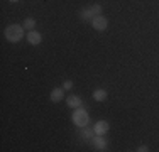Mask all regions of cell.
<instances>
[{
  "instance_id": "obj_1",
  "label": "cell",
  "mask_w": 159,
  "mask_h": 152,
  "mask_svg": "<svg viewBox=\"0 0 159 152\" xmlns=\"http://www.w3.org/2000/svg\"><path fill=\"white\" fill-rule=\"evenodd\" d=\"M5 37L10 42H19V41L24 37V27L19 24H10L9 27L5 29Z\"/></svg>"
},
{
  "instance_id": "obj_2",
  "label": "cell",
  "mask_w": 159,
  "mask_h": 152,
  "mask_svg": "<svg viewBox=\"0 0 159 152\" xmlns=\"http://www.w3.org/2000/svg\"><path fill=\"white\" fill-rule=\"evenodd\" d=\"M73 122H75V125H78L80 128L85 127V125H88V122H90V115H88V112L78 106V108L73 112Z\"/></svg>"
},
{
  "instance_id": "obj_3",
  "label": "cell",
  "mask_w": 159,
  "mask_h": 152,
  "mask_svg": "<svg viewBox=\"0 0 159 152\" xmlns=\"http://www.w3.org/2000/svg\"><path fill=\"white\" fill-rule=\"evenodd\" d=\"M92 25H93V29H97V30H105L108 25V20L103 15H97V17L92 19Z\"/></svg>"
},
{
  "instance_id": "obj_4",
  "label": "cell",
  "mask_w": 159,
  "mask_h": 152,
  "mask_svg": "<svg viewBox=\"0 0 159 152\" xmlns=\"http://www.w3.org/2000/svg\"><path fill=\"white\" fill-rule=\"evenodd\" d=\"M92 144L97 147V150H105V149H107V140L103 139V135L95 134V135H93V139H92Z\"/></svg>"
},
{
  "instance_id": "obj_5",
  "label": "cell",
  "mask_w": 159,
  "mask_h": 152,
  "mask_svg": "<svg viewBox=\"0 0 159 152\" xmlns=\"http://www.w3.org/2000/svg\"><path fill=\"white\" fill-rule=\"evenodd\" d=\"M27 41H29V44L37 46V44H41L43 37H41V34L37 32V30H29V34H27Z\"/></svg>"
},
{
  "instance_id": "obj_6",
  "label": "cell",
  "mask_w": 159,
  "mask_h": 152,
  "mask_svg": "<svg viewBox=\"0 0 159 152\" xmlns=\"http://www.w3.org/2000/svg\"><path fill=\"white\" fill-rule=\"evenodd\" d=\"M95 134H98V135H105L108 132V123L105 120H100V122H97L95 123Z\"/></svg>"
},
{
  "instance_id": "obj_7",
  "label": "cell",
  "mask_w": 159,
  "mask_h": 152,
  "mask_svg": "<svg viewBox=\"0 0 159 152\" xmlns=\"http://www.w3.org/2000/svg\"><path fill=\"white\" fill-rule=\"evenodd\" d=\"M64 98V88H54L51 91V101L52 103H58Z\"/></svg>"
},
{
  "instance_id": "obj_8",
  "label": "cell",
  "mask_w": 159,
  "mask_h": 152,
  "mask_svg": "<svg viewBox=\"0 0 159 152\" xmlns=\"http://www.w3.org/2000/svg\"><path fill=\"white\" fill-rule=\"evenodd\" d=\"M66 105L71 106V108H78V106H81V98L76 96V95H71V96L66 98Z\"/></svg>"
},
{
  "instance_id": "obj_9",
  "label": "cell",
  "mask_w": 159,
  "mask_h": 152,
  "mask_svg": "<svg viewBox=\"0 0 159 152\" xmlns=\"http://www.w3.org/2000/svg\"><path fill=\"white\" fill-rule=\"evenodd\" d=\"M81 135H83V139L92 140L93 135H95V128H90L88 125H85V127H81Z\"/></svg>"
},
{
  "instance_id": "obj_10",
  "label": "cell",
  "mask_w": 159,
  "mask_h": 152,
  "mask_svg": "<svg viewBox=\"0 0 159 152\" xmlns=\"http://www.w3.org/2000/svg\"><path fill=\"white\" fill-rule=\"evenodd\" d=\"M93 98H95L97 101H105L107 100V91L105 90H95L93 91Z\"/></svg>"
},
{
  "instance_id": "obj_11",
  "label": "cell",
  "mask_w": 159,
  "mask_h": 152,
  "mask_svg": "<svg viewBox=\"0 0 159 152\" xmlns=\"http://www.w3.org/2000/svg\"><path fill=\"white\" fill-rule=\"evenodd\" d=\"M22 27L27 29V30H34V27H36V19H32V17L25 19V20H24V25H22Z\"/></svg>"
},
{
  "instance_id": "obj_12",
  "label": "cell",
  "mask_w": 159,
  "mask_h": 152,
  "mask_svg": "<svg viewBox=\"0 0 159 152\" xmlns=\"http://www.w3.org/2000/svg\"><path fill=\"white\" fill-rule=\"evenodd\" d=\"M88 9H90V12H92L93 17H97V15H100V14H102V5H100V3H95V5L88 7Z\"/></svg>"
},
{
  "instance_id": "obj_13",
  "label": "cell",
  "mask_w": 159,
  "mask_h": 152,
  "mask_svg": "<svg viewBox=\"0 0 159 152\" xmlns=\"http://www.w3.org/2000/svg\"><path fill=\"white\" fill-rule=\"evenodd\" d=\"M80 17H81L83 20H92L93 15H92V12H90V9H85V10H81V12H80Z\"/></svg>"
},
{
  "instance_id": "obj_14",
  "label": "cell",
  "mask_w": 159,
  "mask_h": 152,
  "mask_svg": "<svg viewBox=\"0 0 159 152\" xmlns=\"http://www.w3.org/2000/svg\"><path fill=\"white\" fill-rule=\"evenodd\" d=\"M63 88L64 90H71V88H73V81H64L63 83Z\"/></svg>"
},
{
  "instance_id": "obj_15",
  "label": "cell",
  "mask_w": 159,
  "mask_h": 152,
  "mask_svg": "<svg viewBox=\"0 0 159 152\" xmlns=\"http://www.w3.org/2000/svg\"><path fill=\"white\" fill-rule=\"evenodd\" d=\"M137 150H139V152H147L149 149H147V145H141V147H139Z\"/></svg>"
},
{
  "instance_id": "obj_16",
  "label": "cell",
  "mask_w": 159,
  "mask_h": 152,
  "mask_svg": "<svg viewBox=\"0 0 159 152\" xmlns=\"http://www.w3.org/2000/svg\"><path fill=\"white\" fill-rule=\"evenodd\" d=\"M10 2H19V0H10Z\"/></svg>"
}]
</instances>
